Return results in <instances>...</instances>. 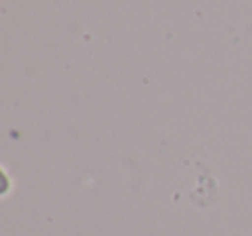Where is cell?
<instances>
[{
	"label": "cell",
	"mask_w": 252,
	"mask_h": 236,
	"mask_svg": "<svg viewBox=\"0 0 252 236\" xmlns=\"http://www.w3.org/2000/svg\"><path fill=\"white\" fill-rule=\"evenodd\" d=\"M0 183H2L0 184V195H2V198H7L9 193L14 190V179L9 176L7 169L4 166L0 167Z\"/></svg>",
	"instance_id": "6da1fadb"
}]
</instances>
